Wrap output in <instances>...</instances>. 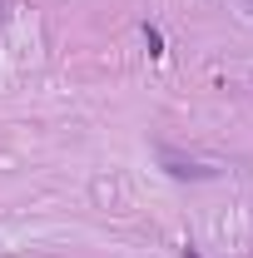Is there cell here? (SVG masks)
Returning a JSON list of instances; mask_svg holds the SVG:
<instances>
[{
  "label": "cell",
  "mask_w": 253,
  "mask_h": 258,
  "mask_svg": "<svg viewBox=\"0 0 253 258\" xmlns=\"http://www.w3.org/2000/svg\"><path fill=\"white\" fill-rule=\"evenodd\" d=\"M0 20H5V0H0Z\"/></svg>",
  "instance_id": "obj_4"
},
{
  "label": "cell",
  "mask_w": 253,
  "mask_h": 258,
  "mask_svg": "<svg viewBox=\"0 0 253 258\" xmlns=\"http://www.w3.org/2000/svg\"><path fill=\"white\" fill-rule=\"evenodd\" d=\"M179 253H184V258H204L199 248H194V243H179Z\"/></svg>",
  "instance_id": "obj_3"
},
{
  "label": "cell",
  "mask_w": 253,
  "mask_h": 258,
  "mask_svg": "<svg viewBox=\"0 0 253 258\" xmlns=\"http://www.w3.org/2000/svg\"><path fill=\"white\" fill-rule=\"evenodd\" d=\"M144 45H149L154 60H164V35H159V25H144Z\"/></svg>",
  "instance_id": "obj_2"
},
{
  "label": "cell",
  "mask_w": 253,
  "mask_h": 258,
  "mask_svg": "<svg viewBox=\"0 0 253 258\" xmlns=\"http://www.w3.org/2000/svg\"><path fill=\"white\" fill-rule=\"evenodd\" d=\"M159 164L174 174V179H214V169L209 164H194V159H179L174 149H159Z\"/></svg>",
  "instance_id": "obj_1"
}]
</instances>
